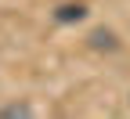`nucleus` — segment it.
Wrapping results in <instances>:
<instances>
[{
	"mask_svg": "<svg viewBox=\"0 0 130 119\" xmlns=\"http://www.w3.org/2000/svg\"><path fill=\"white\" fill-rule=\"evenodd\" d=\"M87 18V4H79V0H65V4L54 7V22L58 25H76Z\"/></svg>",
	"mask_w": 130,
	"mask_h": 119,
	"instance_id": "f257e3e1",
	"label": "nucleus"
},
{
	"mask_svg": "<svg viewBox=\"0 0 130 119\" xmlns=\"http://www.w3.org/2000/svg\"><path fill=\"white\" fill-rule=\"evenodd\" d=\"M32 115V105L29 101H11V105L0 108V119H29Z\"/></svg>",
	"mask_w": 130,
	"mask_h": 119,
	"instance_id": "7ed1b4c3",
	"label": "nucleus"
},
{
	"mask_svg": "<svg viewBox=\"0 0 130 119\" xmlns=\"http://www.w3.org/2000/svg\"><path fill=\"white\" fill-rule=\"evenodd\" d=\"M87 47H90V50H119V36L101 25V29H94L90 36H87Z\"/></svg>",
	"mask_w": 130,
	"mask_h": 119,
	"instance_id": "f03ea898",
	"label": "nucleus"
}]
</instances>
